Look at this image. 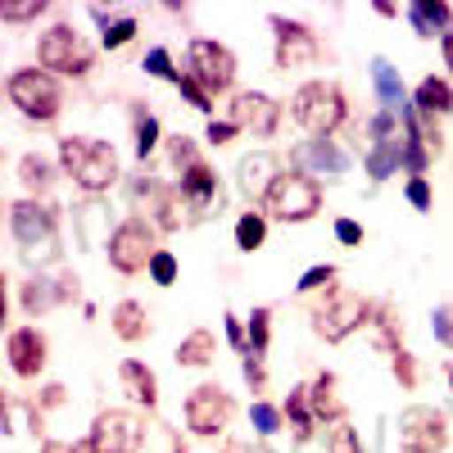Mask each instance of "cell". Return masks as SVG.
<instances>
[{
	"label": "cell",
	"mask_w": 453,
	"mask_h": 453,
	"mask_svg": "<svg viewBox=\"0 0 453 453\" xmlns=\"http://www.w3.org/2000/svg\"><path fill=\"white\" fill-rule=\"evenodd\" d=\"M59 164L64 173L82 186V191H109L113 177H119V155L104 141H87V136H64L59 141Z\"/></svg>",
	"instance_id": "obj_1"
},
{
	"label": "cell",
	"mask_w": 453,
	"mask_h": 453,
	"mask_svg": "<svg viewBox=\"0 0 453 453\" xmlns=\"http://www.w3.org/2000/svg\"><path fill=\"white\" fill-rule=\"evenodd\" d=\"M290 113L313 141H326L340 123H345V91H340L335 82H326V78L304 82L290 100Z\"/></svg>",
	"instance_id": "obj_2"
},
{
	"label": "cell",
	"mask_w": 453,
	"mask_h": 453,
	"mask_svg": "<svg viewBox=\"0 0 453 453\" xmlns=\"http://www.w3.org/2000/svg\"><path fill=\"white\" fill-rule=\"evenodd\" d=\"M263 209L277 222H309L322 209V186L309 173H277V181L263 196Z\"/></svg>",
	"instance_id": "obj_3"
},
{
	"label": "cell",
	"mask_w": 453,
	"mask_h": 453,
	"mask_svg": "<svg viewBox=\"0 0 453 453\" xmlns=\"http://www.w3.org/2000/svg\"><path fill=\"white\" fill-rule=\"evenodd\" d=\"M10 100H14V109L23 113V119H32V123H50V119H59V109H64V91H59V82L50 78L46 68H19V73H10Z\"/></svg>",
	"instance_id": "obj_4"
},
{
	"label": "cell",
	"mask_w": 453,
	"mask_h": 453,
	"mask_svg": "<svg viewBox=\"0 0 453 453\" xmlns=\"http://www.w3.org/2000/svg\"><path fill=\"white\" fill-rule=\"evenodd\" d=\"M36 55H42V64H46L50 78H55V73H59V78H87L91 64H96L91 42H87L78 27H68V23L50 27V32L42 36V46H36Z\"/></svg>",
	"instance_id": "obj_5"
},
{
	"label": "cell",
	"mask_w": 453,
	"mask_h": 453,
	"mask_svg": "<svg viewBox=\"0 0 453 453\" xmlns=\"http://www.w3.org/2000/svg\"><path fill=\"white\" fill-rule=\"evenodd\" d=\"M367 313H372V304H367L363 295H354V290H335V286H331V290H326V304L313 309V331L335 345V340H345V335L358 331L363 322H372Z\"/></svg>",
	"instance_id": "obj_6"
},
{
	"label": "cell",
	"mask_w": 453,
	"mask_h": 453,
	"mask_svg": "<svg viewBox=\"0 0 453 453\" xmlns=\"http://www.w3.org/2000/svg\"><path fill=\"white\" fill-rule=\"evenodd\" d=\"M449 444V418L431 403H412L399 418V449L403 453H444Z\"/></svg>",
	"instance_id": "obj_7"
},
{
	"label": "cell",
	"mask_w": 453,
	"mask_h": 453,
	"mask_svg": "<svg viewBox=\"0 0 453 453\" xmlns=\"http://www.w3.org/2000/svg\"><path fill=\"white\" fill-rule=\"evenodd\" d=\"M141 440H145V426H141L136 412H127V408H104V412H96L91 435H87L91 453H136Z\"/></svg>",
	"instance_id": "obj_8"
},
{
	"label": "cell",
	"mask_w": 453,
	"mask_h": 453,
	"mask_svg": "<svg viewBox=\"0 0 453 453\" xmlns=\"http://www.w3.org/2000/svg\"><path fill=\"white\" fill-rule=\"evenodd\" d=\"M186 73L213 96V91H226L236 82V55L226 50V46H218V42H209V36H200V42H191V50H186Z\"/></svg>",
	"instance_id": "obj_9"
},
{
	"label": "cell",
	"mask_w": 453,
	"mask_h": 453,
	"mask_svg": "<svg viewBox=\"0 0 453 453\" xmlns=\"http://www.w3.org/2000/svg\"><path fill=\"white\" fill-rule=\"evenodd\" d=\"M232 412H236V403L222 386H196L191 399H186V426L204 440H213L232 426Z\"/></svg>",
	"instance_id": "obj_10"
},
{
	"label": "cell",
	"mask_w": 453,
	"mask_h": 453,
	"mask_svg": "<svg viewBox=\"0 0 453 453\" xmlns=\"http://www.w3.org/2000/svg\"><path fill=\"white\" fill-rule=\"evenodd\" d=\"M155 254H159V250H155V232H150L141 218H127L119 232L109 236V263H113L123 277L150 268V258H155Z\"/></svg>",
	"instance_id": "obj_11"
},
{
	"label": "cell",
	"mask_w": 453,
	"mask_h": 453,
	"mask_svg": "<svg viewBox=\"0 0 453 453\" xmlns=\"http://www.w3.org/2000/svg\"><path fill=\"white\" fill-rule=\"evenodd\" d=\"M10 226H14V236H19L27 258H36V245H42V250L55 245V209L36 204V200H19L10 209Z\"/></svg>",
	"instance_id": "obj_12"
},
{
	"label": "cell",
	"mask_w": 453,
	"mask_h": 453,
	"mask_svg": "<svg viewBox=\"0 0 453 453\" xmlns=\"http://www.w3.org/2000/svg\"><path fill=\"white\" fill-rule=\"evenodd\" d=\"M277 32V68H304L318 59V36L309 23H295V19H273Z\"/></svg>",
	"instance_id": "obj_13"
},
{
	"label": "cell",
	"mask_w": 453,
	"mask_h": 453,
	"mask_svg": "<svg viewBox=\"0 0 453 453\" xmlns=\"http://www.w3.org/2000/svg\"><path fill=\"white\" fill-rule=\"evenodd\" d=\"M226 119H232L236 127H254V136H273L277 119H281V104L273 96H263V91H241V96H232Z\"/></svg>",
	"instance_id": "obj_14"
},
{
	"label": "cell",
	"mask_w": 453,
	"mask_h": 453,
	"mask_svg": "<svg viewBox=\"0 0 453 453\" xmlns=\"http://www.w3.org/2000/svg\"><path fill=\"white\" fill-rule=\"evenodd\" d=\"M10 367L23 376V381H36V376L46 372V335L36 331V326H19V331H10Z\"/></svg>",
	"instance_id": "obj_15"
},
{
	"label": "cell",
	"mask_w": 453,
	"mask_h": 453,
	"mask_svg": "<svg viewBox=\"0 0 453 453\" xmlns=\"http://www.w3.org/2000/svg\"><path fill=\"white\" fill-rule=\"evenodd\" d=\"M309 403H313V418L318 422H345V403H340V395H335V376L331 372H318L313 376V386H309Z\"/></svg>",
	"instance_id": "obj_16"
},
{
	"label": "cell",
	"mask_w": 453,
	"mask_h": 453,
	"mask_svg": "<svg viewBox=\"0 0 453 453\" xmlns=\"http://www.w3.org/2000/svg\"><path fill=\"white\" fill-rule=\"evenodd\" d=\"M119 381L127 386V395H132L136 403H145V408H155V403H159V381H155V372H150L145 363L127 358V363L119 367Z\"/></svg>",
	"instance_id": "obj_17"
},
{
	"label": "cell",
	"mask_w": 453,
	"mask_h": 453,
	"mask_svg": "<svg viewBox=\"0 0 453 453\" xmlns=\"http://www.w3.org/2000/svg\"><path fill=\"white\" fill-rule=\"evenodd\" d=\"M181 196L191 200V209H209L213 200H218V177H213V168L200 159L196 168H186L181 173Z\"/></svg>",
	"instance_id": "obj_18"
},
{
	"label": "cell",
	"mask_w": 453,
	"mask_h": 453,
	"mask_svg": "<svg viewBox=\"0 0 453 453\" xmlns=\"http://www.w3.org/2000/svg\"><path fill=\"white\" fill-rule=\"evenodd\" d=\"M113 335L127 340V345H136V340L150 335V318H145V309L136 304V299H123V304L113 309Z\"/></svg>",
	"instance_id": "obj_19"
},
{
	"label": "cell",
	"mask_w": 453,
	"mask_h": 453,
	"mask_svg": "<svg viewBox=\"0 0 453 453\" xmlns=\"http://www.w3.org/2000/svg\"><path fill=\"white\" fill-rule=\"evenodd\" d=\"M412 14V27H418V36H449V5H444V0H418V5H412L408 10Z\"/></svg>",
	"instance_id": "obj_20"
},
{
	"label": "cell",
	"mask_w": 453,
	"mask_h": 453,
	"mask_svg": "<svg viewBox=\"0 0 453 453\" xmlns=\"http://www.w3.org/2000/svg\"><path fill=\"white\" fill-rule=\"evenodd\" d=\"M399 335H403L399 313H395L390 304H381V309H376V318H372V345L381 349V354H395V349H403V345H399Z\"/></svg>",
	"instance_id": "obj_21"
},
{
	"label": "cell",
	"mask_w": 453,
	"mask_h": 453,
	"mask_svg": "<svg viewBox=\"0 0 453 453\" xmlns=\"http://www.w3.org/2000/svg\"><path fill=\"white\" fill-rule=\"evenodd\" d=\"M273 173V159L268 155H245L241 159V186H245V196H268V186L277 181V177H268Z\"/></svg>",
	"instance_id": "obj_22"
},
{
	"label": "cell",
	"mask_w": 453,
	"mask_h": 453,
	"mask_svg": "<svg viewBox=\"0 0 453 453\" xmlns=\"http://www.w3.org/2000/svg\"><path fill=\"white\" fill-rule=\"evenodd\" d=\"M213 354H218V345H213L209 331H191V335L177 345V363H181V367H209Z\"/></svg>",
	"instance_id": "obj_23"
},
{
	"label": "cell",
	"mask_w": 453,
	"mask_h": 453,
	"mask_svg": "<svg viewBox=\"0 0 453 453\" xmlns=\"http://www.w3.org/2000/svg\"><path fill=\"white\" fill-rule=\"evenodd\" d=\"M19 177H23L27 191H36V196H46L50 186H55V168H50L42 155H23V159H19Z\"/></svg>",
	"instance_id": "obj_24"
},
{
	"label": "cell",
	"mask_w": 453,
	"mask_h": 453,
	"mask_svg": "<svg viewBox=\"0 0 453 453\" xmlns=\"http://www.w3.org/2000/svg\"><path fill=\"white\" fill-rule=\"evenodd\" d=\"M418 109H422V113H449V109H453V87H449L444 78H426V82L418 87Z\"/></svg>",
	"instance_id": "obj_25"
},
{
	"label": "cell",
	"mask_w": 453,
	"mask_h": 453,
	"mask_svg": "<svg viewBox=\"0 0 453 453\" xmlns=\"http://www.w3.org/2000/svg\"><path fill=\"white\" fill-rule=\"evenodd\" d=\"M263 241H268V218H263V213H241V222H236V245L245 250V254H254Z\"/></svg>",
	"instance_id": "obj_26"
},
{
	"label": "cell",
	"mask_w": 453,
	"mask_h": 453,
	"mask_svg": "<svg viewBox=\"0 0 453 453\" xmlns=\"http://www.w3.org/2000/svg\"><path fill=\"white\" fill-rule=\"evenodd\" d=\"M286 418H290V426L299 431V440H309V431H313V403H309V390H304V386L290 390V399H286Z\"/></svg>",
	"instance_id": "obj_27"
},
{
	"label": "cell",
	"mask_w": 453,
	"mask_h": 453,
	"mask_svg": "<svg viewBox=\"0 0 453 453\" xmlns=\"http://www.w3.org/2000/svg\"><path fill=\"white\" fill-rule=\"evenodd\" d=\"M372 78H376V91H381V104H386V109H399V104H403V87H399L395 68H390L386 59L372 64Z\"/></svg>",
	"instance_id": "obj_28"
},
{
	"label": "cell",
	"mask_w": 453,
	"mask_h": 453,
	"mask_svg": "<svg viewBox=\"0 0 453 453\" xmlns=\"http://www.w3.org/2000/svg\"><path fill=\"white\" fill-rule=\"evenodd\" d=\"M50 304H59V290H55L46 277H32V281L23 286V309L36 318V313H42V309H50Z\"/></svg>",
	"instance_id": "obj_29"
},
{
	"label": "cell",
	"mask_w": 453,
	"mask_h": 453,
	"mask_svg": "<svg viewBox=\"0 0 453 453\" xmlns=\"http://www.w3.org/2000/svg\"><path fill=\"white\" fill-rule=\"evenodd\" d=\"M268 340H273V313L254 309V318H250V354L258 358L263 349H268Z\"/></svg>",
	"instance_id": "obj_30"
},
{
	"label": "cell",
	"mask_w": 453,
	"mask_h": 453,
	"mask_svg": "<svg viewBox=\"0 0 453 453\" xmlns=\"http://www.w3.org/2000/svg\"><path fill=\"white\" fill-rule=\"evenodd\" d=\"M42 10H46V0H5V5H0V19L5 23H32Z\"/></svg>",
	"instance_id": "obj_31"
},
{
	"label": "cell",
	"mask_w": 453,
	"mask_h": 453,
	"mask_svg": "<svg viewBox=\"0 0 453 453\" xmlns=\"http://www.w3.org/2000/svg\"><path fill=\"white\" fill-rule=\"evenodd\" d=\"M390 367H395V381L403 390H418V358H412L408 349H395L390 354Z\"/></svg>",
	"instance_id": "obj_32"
},
{
	"label": "cell",
	"mask_w": 453,
	"mask_h": 453,
	"mask_svg": "<svg viewBox=\"0 0 453 453\" xmlns=\"http://www.w3.org/2000/svg\"><path fill=\"white\" fill-rule=\"evenodd\" d=\"M155 145H159V123L145 113V119H136V155L150 159V155H155Z\"/></svg>",
	"instance_id": "obj_33"
},
{
	"label": "cell",
	"mask_w": 453,
	"mask_h": 453,
	"mask_svg": "<svg viewBox=\"0 0 453 453\" xmlns=\"http://www.w3.org/2000/svg\"><path fill=\"white\" fill-rule=\"evenodd\" d=\"M145 73H150V78H168V82H177V78H181V73L173 68V59H168V50H164V46H155V50L145 55Z\"/></svg>",
	"instance_id": "obj_34"
},
{
	"label": "cell",
	"mask_w": 453,
	"mask_h": 453,
	"mask_svg": "<svg viewBox=\"0 0 453 453\" xmlns=\"http://www.w3.org/2000/svg\"><path fill=\"white\" fill-rule=\"evenodd\" d=\"M150 277H155V286H173L177 281V258L168 250H159L155 258H150Z\"/></svg>",
	"instance_id": "obj_35"
},
{
	"label": "cell",
	"mask_w": 453,
	"mask_h": 453,
	"mask_svg": "<svg viewBox=\"0 0 453 453\" xmlns=\"http://www.w3.org/2000/svg\"><path fill=\"white\" fill-rule=\"evenodd\" d=\"M168 155H173V164H177L181 173L200 164V155H196V145L186 141V136H168Z\"/></svg>",
	"instance_id": "obj_36"
},
{
	"label": "cell",
	"mask_w": 453,
	"mask_h": 453,
	"mask_svg": "<svg viewBox=\"0 0 453 453\" xmlns=\"http://www.w3.org/2000/svg\"><path fill=\"white\" fill-rule=\"evenodd\" d=\"M177 91H181V100H191L196 109H204V113H209V104H213V100H209V91L191 78V73H181V78H177Z\"/></svg>",
	"instance_id": "obj_37"
},
{
	"label": "cell",
	"mask_w": 453,
	"mask_h": 453,
	"mask_svg": "<svg viewBox=\"0 0 453 453\" xmlns=\"http://www.w3.org/2000/svg\"><path fill=\"white\" fill-rule=\"evenodd\" d=\"M431 331H435V340H440L444 349H453V304H440V309H435Z\"/></svg>",
	"instance_id": "obj_38"
},
{
	"label": "cell",
	"mask_w": 453,
	"mask_h": 453,
	"mask_svg": "<svg viewBox=\"0 0 453 453\" xmlns=\"http://www.w3.org/2000/svg\"><path fill=\"white\" fill-rule=\"evenodd\" d=\"M326 444H331V453H363L354 426H345V422H335V426H331V440H326Z\"/></svg>",
	"instance_id": "obj_39"
},
{
	"label": "cell",
	"mask_w": 453,
	"mask_h": 453,
	"mask_svg": "<svg viewBox=\"0 0 453 453\" xmlns=\"http://www.w3.org/2000/svg\"><path fill=\"white\" fill-rule=\"evenodd\" d=\"M250 418H254V426L263 431V435H273V431H281V412L273 408V403H254V412H250Z\"/></svg>",
	"instance_id": "obj_40"
},
{
	"label": "cell",
	"mask_w": 453,
	"mask_h": 453,
	"mask_svg": "<svg viewBox=\"0 0 453 453\" xmlns=\"http://www.w3.org/2000/svg\"><path fill=\"white\" fill-rule=\"evenodd\" d=\"M132 36H136V23H132V19H119V23L104 27V46H109V50H113V46H127Z\"/></svg>",
	"instance_id": "obj_41"
},
{
	"label": "cell",
	"mask_w": 453,
	"mask_h": 453,
	"mask_svg": "<svg viewBox=\"0 0 453 453\" xmlns=\"http://www.w3.org/2000/svg\"><path fill=\"white\" fill-rule=\"evenodd\" d=\"M331 281H335V268L326 263V268H309V273H304V281H299V290H304V295H309V290H322V286L331 290Z\"/></svg>",
	"instance_id": "obj_42"
},
{
	"label": "cell",
	"mask_w": 453,
	"mask_h": 453,
	"mask_svg": "<svg viewBox=\"0 0 453 453\" xmlns=\"http://www.w3.org/2000/svg\"><path fill=\"white\" fill-rule=\"evenodd\" d=\"M304 155H309V159H318V164H322V168H331V177H335V173H340V155H335V150H331V145H326V141H313V145H309V150H304Z\"/></svg>",
	"instance_id": "obj_43"
},
{
	"label": "cell",
	"mask_w": 453,
	"mask_h": 453,
	"mask_svg": "<svg viewBox=\"0 0 453 453\" xmlns=\"http://www.w3.org/2000/svg\"><path fill=\"white\" fill-rule=\"evenodd\" d=\"M335 241H340V245H363V226H358L354 218H340V222H335Z\"/></svg>",
	"instance_id": "obj_44"
},
{
	"label": "cell",
	"mask_w": 453,
	"mask_h": 453,
	"mask_svg": "<svg viewBox=\"0 0 453 453\" xmlns=\"http://www.w3.org/2000/svg\"><path fill=\"white\" fill-rule=\"evenodd\" d=\"M408 204H412V209H431V186H426L422 177L408 181Z\"/></svg>",
	"instance_id": "obj_45"
},
{
	"label": "cell",
	"mask_w": 453,
	"mask_h": 453,
	"mask_svg": "<svg viewBox=\"0 0 453 453\" xmlns=\"http://www.w3.org/2000/svg\"><path fill=\"white\" fill-rule=\"evenodd\" d=\"M204 136H209V145H226V141H232V136H236V123H232V119H222V123L213 119Z\"/></svg>",
	"instance_id": "obj_46"
},
{
	"label": "cell",
	"mask_w": 453,
	"mask_h": 453,
	"mask_svg": "<svg viewBox=\"0 0 453 453\" xmlns=\"http://www.w3.org/2000/svg\"><path fill=\"white\" fill-rule=\"evenodd\" d=\"M55 290H59V304H68V299L82 295V290H78V277H73V273H64V277L55 281Z\"/></svg>",
	"instance_id": "obj_47"
},
{
	"label": "cell",
	"mask_w": 453,
	"mask_h": 453,
	"mask_svg": "<svg viewBox=\"0 0 453 453\" xmlns=\"http://www.w3.org/2000/svg\"><path fill=\"white\" fill-rule=\"evenodd\" d=\"M245 381H250V386H258V390L268 386V372H263V363H258V358H245Z\"/></svg>",
	"instance_id": "obj_48"
},
{
	"label": "cell",
	"mask_w": 453,
	"mask_h": 453,
	"mask_svg": "<svg viewBox=\"0 0 453 453\" xmlns=\"http://www.w3.org/2000/svg\"><path fill=\"white\" fill-rule=\"evenodd\" d=\"M64 403V386H46L42 390V408H59Z\"/></svg>",
	"instance_id": "obj_49"
},
{
	"label": "cell",
	"mask_w": 453,
	"mask_h": 453,
	"mask_svg": "<svg viewBox=\"0 0 453 453\" xmlns=\"http://www.w3.org/2000/svg\"><path fill=\"white\" fill-rule=\"evenodd\" d=\"M226 340H232L236 349H245V331H241V322H236V318H226Z\"/></svg>",
	"instance_id": "obj_50"
},
{
	"label": "cell",
	"mask_w": 453,
	"mask_h": 453,
	"mask_svg": "<svg viewBox=\"0 0 453 453\" xmlns=\"http://www.w3.org/2000/svg\"><path fill=\"white\" fill-rule=\"evenodd\" d=\"M440 50H444V64L453 68V32H449V36H440Z\"/></svg>",
	"instance_id": "obj_51"
},
{
	"label": "cell",
	"mask_w": 453,
	"mask_h": 453,
	"mask_svg": "<svg viewBox=\"0 0 453 453\" xmlns=\"http://www.w3.org/2000/svg\"><path fill=\"white\" fill-rule=\"evenodd\" d=\"M226 453H273V449H250V444H236L232 440V444H226Z\"/></svg>",
	"instance_id": "obj_52"
},
{
	"label": "cell",
	"mask_w": 453,
	"mask_h": 453,
	"mask_svg": "<svg viewBox=\"0 0 453 453\" xmlns=\"http://www.w3.org/2000/svg\"><path fill=\"white\" fill-rule=\"evenodd\" d=\"M68 453H91V444L82 440V444H68Z\"/></svg>",
	"instance_id": "obj_53"
},
{
	"label": "cell",
	"mask_w": 453,
	"mask_h": 453,
	"mask_svg": "<svg viewBox=\"0 0 453 453\" xmlns=\"http://www.w3.org/2000/svg\"><path fill=\"white\" fill-rule=\"evenodd\" d=\"M449 386H453V367H449Z\"/></svg>",
	"instance_id": "obj_54"
}]
</instances>
